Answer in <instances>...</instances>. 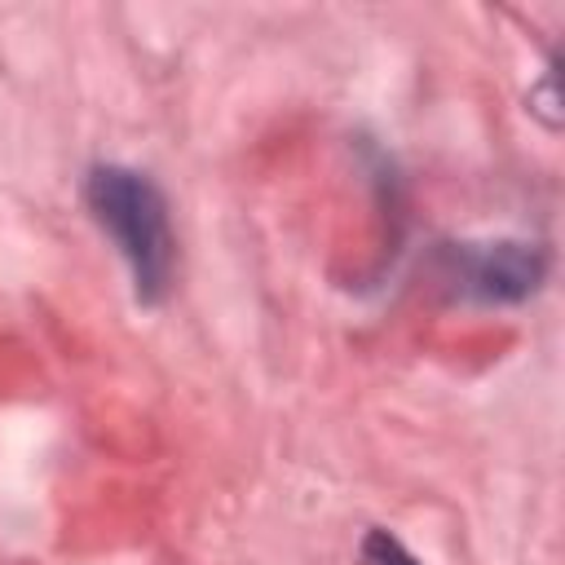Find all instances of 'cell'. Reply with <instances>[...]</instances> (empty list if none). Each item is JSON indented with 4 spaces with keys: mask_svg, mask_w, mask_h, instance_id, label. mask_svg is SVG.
<instances>
[{
    "mask_svg": "<svg viewBox=\"0 0 565 565\" xmlns=\"http://www.w3.org/2000/svg\"><path fill=\"white\" fill-rule=\"evenodd\" d=\"M450 265V282L468 296V300H486V305H516L525 300L539 282H543V252L534 243H463L446 252Z\"/></svg>",
    "mask_w": 565,
    "mask_h": 565,
    "instance_id": "obj_2",
    "label": "cell"
},
{
    "mask_svg": "<svg viewBox=\"0 0 565 565\" xmlns=\"http://www.w3.org/2000/svg\"><path fill=\"white\" fill-rule=\"evenodd\" d=\"M362 565H419L388 530H371L362 539Z\"/></svg>",
    "mask_w": 565,
    "mask_h": 565,
    "instance_id": "obj_3",
    "label": "cell"
},
{
    "mask_svg": "<svg viewBox=\"0 0 565 565\" xmlns=\"http://www.w3.org/2000/svg\"><path fill=\"white\" fill-rule=\"evenodd\" d=\"M84 199L93 221L110 234L119 247L132 287L146 305L163 300L172 287V265H177V238L168 225V203L159 185L124 163H97L84 181Z\"/></svg>",
    "mask_w": 565,
    "mask_h": 565,
    "instance_id": "obj_1",
    "label": "cell"
}]
</instances>
